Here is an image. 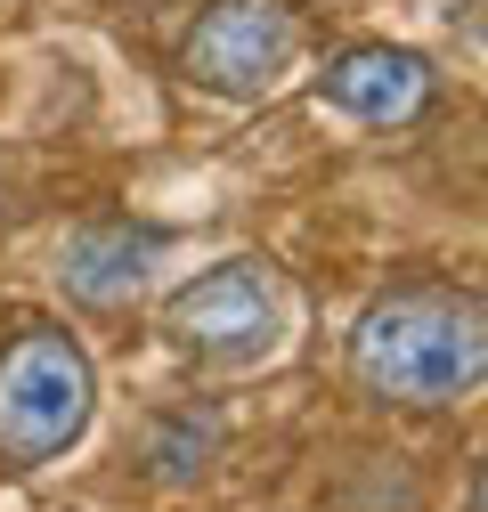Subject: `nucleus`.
<instances>
[{
	"instance_id": "1",
	"label": "nucleus",
	"mask_w": 488,
	"mask_h": 512,
	"mask_svg": "<svg viewBox=\"0 0 488 512\" xmlns=\"http://www.w3.org/2000/svg\"><path fill=\"white\" fill-rule=\"evenodd\" d=\"M350 391L391 415H448L488 391V293L448 277H399L366 293L342 334Z\"/></svg>"
},
{
	"instance_id": "4",
	"label": "nucleus",
	"mask_w": 488,
	"mask_h": 512,
	"mask_svg": "<svg viewBox=\"0 0 488 512\" xmlns=\"http://www.w3.org/2000/svg\"><path fill=\"white\" fill-rule=\"evenodd\" d=\"M301 41L310 33H301L293 0H204L196 25L179 33V82L228 106H253L301 66Z\"/></svg>"
},
{
	"instance_id": "2",
	"label": "nucleus",
	"mask_w": 488,
	"mask_h": 512,
	"mask_svg": "<svg viewBox=\"0 0 488 512\" xmlns=\"http://www.w3.org/2000/svg\"><path fill=\"white\" fill-rule=\"evenodd\" d=\"M155 334L171 342V358H188L204 374H253L293 334V293L269 252H228V261L179 277L163 293Z\"/></svg>"
},
{
	"instance_id": "6",
	"label": "nucleus",
	"mask_w": 488,
	"mask_h": 512,
	"mask_svg": "<svg viewBox=\"0 0 488 512\" xmlns=\"http://www.w3.org/2000/svg\"><path fill=\"white\" fill-rule=\"evenodd\" d=\"M163 261V228L147 220H82L66 244H57V293H66L82 317H131L155 285Z\"/></svg>"
},
{
	"instance_id": "8",
	"label": "nucleus",
	"mask_w": 488,
	"mask_h": 512,
	"mask_svg": "<svg viewBox=\"0 0 488 512\" xmlns=\"http://www.w3.org/2000/svg\"><path fill=\"white\" fill-rule=\"evenodd\" d=\"M464 512H488V447L472 456V488H464Z\"/></svg>"
},
{
	"instance_id": "3",
	"label": "nucleus",
	"mask_w": 488,
	"mask_h": 512,
	"mask_svg": "<svg viewBox=\"0 0 488 512\" xmlns=\"http://www.w3.org/2000/svg\"><path fill=\"white\" fill-rule=\"evenodd\" d=\"M90 415H98V358L82 350V334H66L57 317L17 326L0 350V464L41 472L74 456Z\"/></svg>"
},
{
	"instance_id": "5",
	"label": "nucleus",
	"mask_w": 488,
	"mask_h": 512,
	"mask_svg": "<svg viewBox=\"0 0 488 512\" xmlns=\"http://www.w3.org/2000/svg\"><path fill=\"white\" fill-rule=\"evenodd\" d=\"M318 106L358 122V131H407L440 106V66L407 41H350L318 66Z\"/></svg>"
},
{
	"instance_id": "7",
	"label": "nucleus",
	"mask_w": 488,
	"mask_h": 512,
	"mask_svg": "<svg viewBox=\"0 0 488 512\" xmlns=\"http://www.w3.org/2000/svg\"><path fill=\"white\" fill-rule=\"evenodd\" d=\"M220 447H228V423H220L212 407H196V399H179V407L147 415L139 464H147V480H163V488H196V480L220 464Z\"/></svg>"
}]
</instances>
